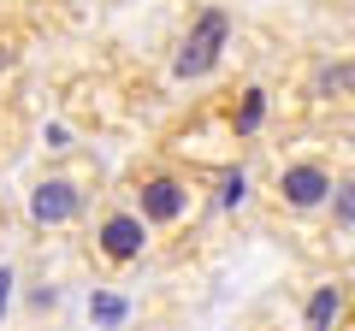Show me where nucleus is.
<instances>
[{
    "label": "nucleus",
    "mask_w": 355,
    "mask_h": 331,
    "mask_svg": "<svg viewBox=\"0 0 355 331\" xmlns=\"http://www.w3.org/2000/svg\"><path fill=\"white\" fill-rule=\"evenodd\" d=\"M130 207H137L154 231L190 225V213H196V172H184V166H172V160L137 166V172H130Z\"/></svg>",
    "instance_id": "obj_1"
},
{
    "label": "nucleus",
    "mask_w": 355,
    "mask_h": 331,
    "mask_svg": "<svg viewBox=\"0 0 355 331\" xmlns=\"http://www.w3.org/2000/svg\"><path fill=\"white\" fill-rule=\"evenodd\" d=\"M148 237H154L148 219H142L130 202H113V207H101V213H95V231H89V255L101 260L107 272H125V267H137V260L148 255Z\"/></svg>",
    "instance_id": "obj_2"
},
{
    "label": "nucleus",
    "mask_w": 355,
    "mask_h": 331,
    "mask_svg": "<svg viewBox=\"0 0 355 331\" xmlns=\"http://www.w3.org/2000/svg\"><path fill=\"white\" fill-rule=\"evenodd\" d=\"M331 195H338V178H331L326 160H291L272 178L279 213H320V207H331Z\"/></svg>",
    "instance_id": "obj_3"
},
{
    "label": "nucleus",
    "mask_w": 355,
    "mask_h": 331,
    "mask_svg": "<svg viewBox=\"0 0 355 331\" xmlns=\"http://www.w3.org/2000/svg\"><path fill=\"white\" fill-rule=\"evenodd\" d=\"M225 42H231V12L207 6V12L190 24V36L178 42V60H172V71H178V77H202L207 65H214L219 53H225Z\"/></svg>",
    "instance_id": "obj_4"
},
{
    "label": "nucleus",
    "mask_w": 355,
    "mask_h": 331,
    "mask_svg": "<svg viewBox=\"0 0 355 331\" xmlns=\"http://www.w3.org/2000/svg\"><path fill=\"white\" fill-rule=\"evenodd\" d=\"M77 213H83V190H77L71 178H42L36 190H30V219H36L42 231L71 225Z\"/></svg>",
    "instance_id": "obj_5"
},
{
    "label": "nucleus",
    "mask_w": 355,
    "mask_h": 331,
    "mask_svg": "<svg viewBox=\"0 0 355 331\" xmlns=\"http://www.w3.org/2000/svg\"><path fill=\"white\" fill-rule=\"evenodd\" d=\"M338 314H343V284H320L314 302H308L302 331H331V325H338Z\"/></svg>",
    "instance_id": "obj_6"
},
{
    "label": "nucleus",
    "mask_w": 355,
    "mask_h": 331,
    "mask_svg": "<svg viewBox=\"0 0 355 331\" xmlns=\"http://www.w3.org/2000/svg\"><path fill=\"white\" fill-rule=\"evenodd\" d=\"M6 284H12V272H0V314H6Z\"/></svg>",
    "instance_id": "obj_7"
},
{
    "label": "nucleus",
    "mask_w": 355,
    "mask_h": 331,
    "mask_svg": "<svg viewBox=\"0 0 355 331\" xmlns=\"http://www.w3.org/2000/svg\"><path fill=\"white\" fill-rule=\"evenodd\" d=\"M343 331H355V302H349V319H343Z\"/></svg>",
    "instance_id": "obj_8"
},
{
    "label": "nucleus",
    "mask_w": 355,
    "mask_h": 331,
    "mask_svg": "<svg viewBox=\"0 0 355 331\" xmlns=\"http://www.w3.org/2000/svg\"><path fill=\"white\" fill-rule=\"evenodd\" d=\"M343 6H355V0H343Z\"/></svg>",
    "instance_id": "obj_9"
}]
</instances>
